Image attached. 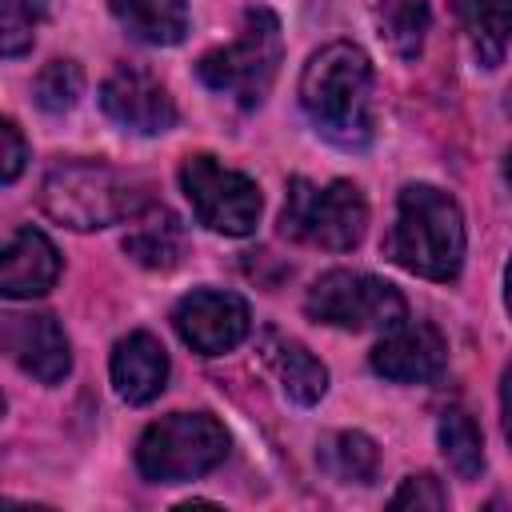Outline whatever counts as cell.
Here are the masks:
<instances>
[{
    "mask_svg": "<svg viewBox=\"0 0 512 512\" xmlns=\"http://www.w3.org/2000/svg\"><path fill=\"white\" fill-rule=\"evenodd\" d=\"M60 276V252L40 228H20L0 256V292L8 300L44 296Z\"/></svg>",
    "mask_w": 512,
    "mask_h": 512,
    "instance_id": "13",
    "label": "cell"
},
{
    "mask_svg": "<svg viewBox=\"0 0 512 512\" xmlns=\"http://www.w3.org/2000/svg\"><path fill=\"white\" fill-rule=\"evenodd\" d=\"M180 188L196 220L224 236H248L260 220V188L236 168H224L216 156L196 152L180 164Z\"/></svg>",
    "mask_w": 512,
    "mask_h": 512,
    "instance_id": "8",
    "label": "cell"
},
{
    "mask_svg": "<svg viewBox=\"0 0 512 512\" xmlns=\"http://www.w3.org/2000/svg\"><path fill=\"white\" fill-rule=\"evenodd\" d=\"M388 260L424 280H456L464 264V212L432 184H404L396 220L384 236Z\"/></svg>",
    "mask_w": 512,
    "mask_h": 512,
    "instance_id": "2",
    "label": "cell"
},
{
    "mask_svg": "<svg viewBox=\"0 0 512 512\" xmlns=\"http://www.w3.org/2000/svg\"><path fill=\"white\" fill-rule=\"evenodd\" d=\"M432 24L428 0H376V28L392 56L416 60L424 52V36Z\"/></svg>",
    "mask_w": 512,
    "mask_h": 512,
    "instance_id": "18",
    "label": "cell"
},
{
    "mask_svg": "<svg viewBox=\"0 0 512 512\" xmlns=\"http://www.w3.org/2000/svg\"><path fill=\"white\" fill-rule=\"evenodd\" d=\"M436 436H440V452H444L448 468L460 480H476L484 472V440H480V428L468 412H460V408L444 412Z\"/></svg>",
    "mask_w": 512,
    "mask_h": 512,
    "instance_id": "21",
    "label": "cell"
},
{
    "mask_svg": "<svg viewBox=\"0 0 512 512\" xmlns=\"http://www.w3.org/2000/svg\"><path fill=\"white\" fill-rule=\"evenodd\" d=\"M32 92H36V104H40L44 112L60 116V112L76 108V100L84 96V68H80L76 60H48V64L36 72Z\"/></svg>",
    "mask_w": 512,
    "mask_h": 512,
    "instance_id": "22",
    "label": "cell"
},
{
    "mask_svg": "<svg viewBox=\"0 0 512 512\" xmlns=\"http://www.w3.org/2000/svg\"><path fill=\"white\" fill-rule=\"evenodd\" d=\"M228 456V432L208 412H172L144 428L136 468L152 484H184L212 472Z\"/></svg>",
    "mask_w": 512,
    "mask_h": 512,
    "instance_id": "5",
    "label": "cell"
},
{
    "mask_svg": "<svg viewBox=\"0 0 512 512\" xmlns=\"http://www.w3.org/2000/svg\"><path fill=\"white\" fill-rule=\"evenodd\" d=\"M280 56H284L280 20L268 8H248L240 36L224 48L204 52L196 64V76L204 80V88L236 100L240 108H256V104H264V96L280 72Z\"/></svg>",
    "mask_w": 512,
    "mask_h": 512,
    "instance_id": "4",
    "label": "cell"
},
{
    "mask_svg": "<svg viewBox=\"0 0 512 512\" xmlns=\"http://www.w3.org/2000/svg\"><path fill=\"white\" fill-rule=\"evenodd\" d=\"M124 252L144 268H172L184 252L180 216L164 204H148L140 216H132V228L124 236Z\"/></svg>",
    "mask_w": 512,
    "mask_h": 512,
    "instance_id": "16",
    "label": "cell"
},
{
    "mask_svg": "<svg viewBox=\"0 0 512 512\" xmlns=\"http://www.w3.org/2000/svg\"><path fill=\"white\" fill-rule=\"evenodd\" d=\"M4 348L40 384H60L72 368V344L56 324V316L48 312L4 316Z\"/></svg>",
    "mask_w": 512,
    "mask_h": 512,
    "instance_id": "12",
    "label": "cell"
},
{
    "mask_svg": "<svg viewBox=\"0 0 512 512\" xmlns=\"http://www.w3.org/2000/svg\"><path fill=\"white\" fill-rule=\"evenodd\" d=\"M316 460L340 484H368L376 476L380 452H376L372 436H364V432H332L320 440Z\"/></svg>",
    "mask_w": 512,
    "mask_h": 512,
    "instance_id": "20",
    "label": "cell"
},
{
    "mask_svg": "<svg viewBox=\"0 0 512 512\" xmlns=\"http://www.w3.org/2000/svg\"><path fill=\"white\" fill-rule=\"evenodd\" d=\"M388 504H392V508H448V492H444V484H440L436 476L420 472V476H408V480L392 492Z\"/></svg>",
    "mask_w": 512,
    "mask_h": 512,
    "instance_id": "24",
    "label": "cell"
},
{
    "mask_svg": "<svg viewBox=\"0 0 512 512\" xmlns=\"http://www.w3.org/2000/svg\"><path fill=\"white\" fill-rule=\"evenodd\" d=\"M464 28L484 68H496L512 44V0H464Z\"/></svg>",
    "mask_w": 512,
    "mask_h": 512,
    "instance_id": "19",
    "label": "cell"
},
{
    "mask_svg": "<svg viewBox=\"0 0 512 512\" xmlns=\"http://www.w3.org/2000/svg\"><path fill=\"white\" fill-rule=\"evenodd\" d=\"M368 228V204L356 184L332 180L316 188L312 180L296 176L288 184V200L280 212V236L328 252H348L364 240Z\"/></svg>",
    "mask_w": 512,
    "mask_h": 512,
    "instance_id": "6",
    "label": "cell"
},
{
    "mask_svg": "<svg viewBox=\"0 0 512 512\" xmlns=\"http://www.w3.org/2000/svg\"><path fill=\"white\" fill-rule=\"evenodd\" d=\"M40 24V0H0V52L12 60L32 48Z\"/></svg>",
    "mask_w": 512,
    "mask_h": 512,
    "instance_id": "23",
    "label": "cell"
},
{
    "mask_svg": "<svg viewBox=\"0 0 512 512\" xmlns=\"http://www.w3.org/2000/svg\"><path fill=\"white\" fill-rule=\"evenodd\" d=\"M260 356L268 364V372L276 376L280 392L296 404H316L328 388V368L292 336H280V332H264L260 340Z\"/></svg>",
    "mask_w": 512,
    "mask_h": 512,
    "instance_id": "15",
    "label": "cell"
},
{
    "mask_svg": "<svg viewBox=\"0 0 512 512\" xmlns=\"http://www.w3.org/2000/svg\"><path fill=\"white\" fill-rule=\"evenodd\" d=\"M304 312L316 324H332L348 332H368V328L388 332L400 320H408V304L388 280L348 268H332L320 280H312L304 296Z\"/></svg>",
    "mask_w": 512,
    "mask_h": 512,
    "instance_id": "7",
    "label": "cell"
},
{
    "mask_svg": "<svg viewBox=\"0 0 512 512\" xmlns=\"http://www.w3.org/2000/svg\"><path fill=\"white\" fill-rule=\"evenodd\" d=\"M500 412H504V436L512 444V364L504 368V384H500Z\"/></svg>",
    "mask_w": 512,
    "mask_h": 512,
    "instance_id": "26",
    "label": "cell"
},
{
    "mask_svg": "<svg viewBox=\"0 0 512 512\" xmlns=\"http://www.w3.org/2000/svg\"><path fill=\"white\" fill-rule=\"evenodd\" d=\"M448 344L428 320H400L372 348V372L392 384H428L444 372Z\"/></svg>",
    "mask_w": 512,
    "mask_h": 512,
    "instance_id": "11",
    "label": "cell"
},
{
    "mask_svg": "<svg viewBox=\"0 0 512 512\" xmlns=\"http://www.w3.org/2000/svg\"><path fill=\"white\" fill-rule=\"evenodd\" d=\"M504 112L512 116V84H508V92H504Z\"/></svg>",
    "mask_w": 512,
    "mask_h": 512,
    "instance_id": "28",
    "label": "cell"
},
{
    "mask_svg": "<svg viewBox=\"0 0 512 512\" xmlns=\"http://www.w3.org/2000/svg\"><path fill=\"white\" fill-rule=\"evenodd\" d=\"M112 16L124 24V32L140 44H180L188 32V8L184 0H112Z\"/></svg>",
    "mask_w": 512,
    "mask_h": 512,
    "instance_id": "17",
    "label": "cell"
},
{
    "mask_svg": "<svg viewBox=\"0 0 512 512\" xmlns=\"http://www.w3.org/2000/svg\"><path fill=\"white\" fill-rule=\"evenodd\" d=\"M112 384L120 400L148 404L168 384V352L152 332H128L112 348Z\"/></svg>",
    "mask_w": 512,
    "mask_h": 512,
    "instance_id": "14",
    "label": "cell"
},
{
    "mask_svg": "<svg viewBox=\"0 0 512 512\" xmlns=\"http://www.w3.org/2000/svg\"><path fill=\"white\" fill-rule=\"evenodd\" d=\"M504 304L512 312V260H508V272H504Z\"/></svg>",
    "mask_w": 512,
    "mask_h": 512,
    "instance_id": "27",
    "label": "cell"
},
{
    "mask_svg": "<svg viewBox=\"0 0 512 512\" xmlns=\"http://www.w3.org/2000/svg\"><path fill=\"white\" fill-rule=\"evenodd\" d=\"M172 324H176L180 340L192 352H200V356H224V352H232L248 336L252 316H248V304L236 292L196 288V292H188L172 308Z\"/></svg>",
    "mask_w": 512,
    "mask_h": 512,
    "instance_id": "10",
    "label": "cell"
},
{
    "mask_svg": "<svg viewBox=\"0 0 512 512\" xmlns=\"http://www.w3.org/2000/svg\"><path fill=\"white\" fill-rule=\"evenodd\" d=\"M100 108L112 124L136 136H160L176 124V104L168 88L140 64H116L100 84Z\"/></svg>",
    "mask_w": 512,
    "mask_h": 512,
    "instance_id": "9",
    "label": "cell"
},
{
    "mask_svg": "<svg viewBox=\"0 0 512 512\" xmlns=\"http://www.w3.org/2000/svg\"><path fill=\"white\" fill-rule=\"evenodd\" d=\"M24 160H28V144L16 128V120H4L0 124V180L12 184L24 172Z\"/></svg>",
    "mask_w": 512,
    "mask_h": 512,
    "instance_id": "25",
    "label": "cell"
},
{
    "mask_svg": "<svg viewBox=\"0 0 512 512\" xmlns=\"http://www.w3.org/2000/svg\"><path fill=\"white\" fill-rule=\"evenodd\" d=\"M40 208L64 228L92 232L140 216L148 188L104 160H60L40 180Z\"/></svg>",
    "mask_w": 512,
    "mask_h": 512,
    "instance_id": "3",
    "label": "cell"
},
{
    "mask_svg": "<svg viewBox=\"0 0 512 512\" xmlns=\"http://www.w3.org/2000/svg\"><path fill=\"white\" fill-rule=\"evenodd\" d=\"M300 108L328 144L344 152L368 148L376 132L368 52L348 40H332L312 52L300 72Z\"/></svg>",
    "mask_w": 512,
    "mask_h": 512,
    "instance_id": "1",
    "label": "cell"
}]
</instances>
